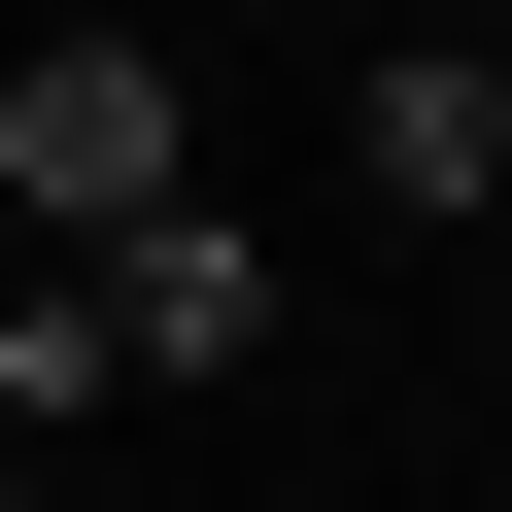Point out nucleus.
Listing matches in <instances>:
<instances>
[{"label":"nucleus","mask_w":512,"mask_h":512,"mask_svg":"<svg viewBox=\"0 0 512 512\" xmlns=\"http://www.w3.org/2000/svg\"><path fill=\"white\" fill-rule=\"evenodd\" d=\"M69 308H103V376H239V342H274V239H239V205H137Z\"/></svg>","instance_id":"2"},{"label":"nucleus","mask_w":512,"mask_h":512,"mask_svg":"<svg viewBox=\"0 0 512 512\" xmlns=\"http://www.w3.org/2000/svg\"><path fill=\"white\" fill-rule=\"evenodd\" d=\"M0 308H35V239H0Z\"/></svg>","instance_id":"4"},{"label":"nucleus","mask_w":512,"mask_h":512,"mask_svg":"<svg viewBox=\"0 0 512 512\" xmlns=\"http://www.w3.org/2000/svg\"><path fill=\"white\" fill-rule=\"evenodd\" d=\"M0 512H35V444H0Z\"/></svg>","instance_id":"5"},{"label":"nucleus","mask_w":512,"mask_h":512,"mask_svg":"<svg viewBox=\"0 0 512 512\" xmlns=\"http://www.w3.org/2000/svg\"><path fill=\"white\" fill-rule=\"evenodd\" d=\"M342 171H376L410 239H444V205H512V69H478V35H410V69L342 103Z\"/></svg>","instance_id":"3"},{"label":"nucleus","mask_w":512,"mask_h":512,"mask_svg":"<svg viewBox=\"0 0 512 512\" xmlns=\"http://www.w3.org/2000/svg\"><path fill=\"white\" fill-rule=\"evenodd\" d=\"M137 205H205V103H171V35H35V69H0V239H35V274H103Z\"/></svg>","instance_id":"1"}]
</instances>
